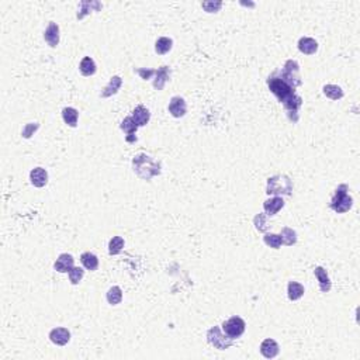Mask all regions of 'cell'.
Here are the masks:
<instances>
[{
    "label": "cell",
    "instance_id": "33",
    "mask_svg": "<svg viewBox=\"0 0 360 360\" xmlns=\"http://www.w3.org/2000/svg\"><path fill=\"white\" fill-rule=\"evenodd\" d=\"M201 6L207 13H217L220 12V9L223 6V1H203Z\"/></svg>",
    "mask_w": 360,
    "mask_h": 360
},
{
    "label": "cell",
    "instance_id": "6",
    "mask_svg": "<svg viewBox=\"0 0 360 360\" xmlns=\"http://www.w3.org/2000/svg\"><path fill=\"white\" fill-rule=\"evenodd\" d=\"M207 341L210 345H212L215 349H220V350H225V349L231 348L234 345V339H231L225 332L223 334L220 326H212L208 329Z\"/></svg>",
    "mask_w": 360,
    "mask_h": 360
},
{
    "label": "cell",
    "instance_id": "35",
    "mask_svg": "<svg viewBox=\"0 0 360 360\" xmlns=\"http://www.w3.org/2000/svg\"><path fill=\"white\" fill-rule=\"evenodd\" d=\"M135 72H137L139 76H141V79H144V80H149L153 75H155V69H142V68H139V69H134Z\"/></svg>",
    "mask_w": 360,
    "mask_h": 360
},
{
    "label": "cell",
    "instance_id": "13",
    "mask_svg": "<svg viewBox=\"0 0 360 360\" xmlns=\"http://www.w3.org/2000/svg\"><path fill=\"white\" fill-rule=\"evenodd\" d=\"M279 352H280V348H279V345H277V342L274 339L267 338L261 343L262 356L266 358V359H273L279 355Z\"/></svg>",
    "mask_w": 360,
    "mask_h": 360
},
{
    "label": "cell",
    "instance_id": "8",
    "mask_svg": "<svg viewBox=\"0 0 360 360\" xmlns=\"http://www.w3.org/2000/svg\"><path fill=\"white\" fill-rule=\"evenodd\" d=\"M120 128L125 133V141L128 144H134L137 142V137H135V133L138 130V125L135 124L134 118L133 117H125L124 120L121 121Z\"/></svg>",
    "mask_w": 360,
    "mask_h": 360
},
{
    "label": "cell",
    "instance_id": "18",
    "mask_svg": "<svg viewBox=\"0 0 360 360\" xmlns=\"http://www.w3.org/2000/svg\"><path fill=\"white\" fill-rule=\"evenodd\" d=\"M314 274H315V277H317L318 282H320V290H321L322 293H328V291L331 290V287H332V282H331L329 276L326 273V270L320 266V267H315V269H314Z\"/></svg>",
    "mask_w": 360,
    "mask_h": 360
},
{
    "label": "cell",
    "instance_id": "31",
    "mask_svg": "<svg viewBox=\"0 0 360 360\" xmlns=\"http://www.w3.org/2000/svg\"><path fill=\"white\" fill-rule=\"evenodd\" d=\"M253 224H255V228L259 231V232H266L269 229V223H267V218H266V214H258L255 218H253Z\"/></svg>",
    "mask_w": 360,
    "mask_h": 360
},
{
    "label": "cell",
    "instance_id": "27",
    "mask_svg": "<svg viewBox=\"0 0 360 360\" xmlns=\"http://www.w3.org/2000/svg\"><path fill=\"white\" fill-rule=\"evenodd\" d=\"M280 236H282V241L283 244L287 245V246H291V245H296L297 242V232L288 227H284L280 232Z\"/></svg>",
    "mask_w": 360,
    "mask_h": 360
},
{
    "label": "cell",
    "instance_id": "25",
    "mask_svg": "<svg viewBox=\"0 0 360 360\" xmlns=\"http://www.w3.org/2000/svg\"><path fill=\"white\" fill-rule=\"evenodd\" d=\"M62 118L69 127H76L79 120V112L74 107H65L62 110Z\"/></svg>",
    "mask_w": 360,
    "mask_h": 360
},
{
    "label": "cell",
    "instance_id": "2",
    "mask_svg": "<svg viewBox=\"0 0 360 360\" xmlns=\"http://www.w3.org/2000/svg\"><path fill=\"white\" fill-rule=\"evenodd\" d=\"M267 86L270 89V92L279 99V101L283 103V106L297 96L296 95V89L290 87L286 82H283L277 72L267 77Z\"/></svg>",
    "mask_w": 360,
    "mask_h": 360
},
{
    "label": "cell",
    "instance_id": "23",
    "mask_svg": "<svg viewBox=\"0 0 360 360\" xmlns=\"http://www.w3.org/2000/svg\"><path fill=\"white\" fill-rule=\"evenodd\" d=\"M96 63L95 61L90 58V57H85L80 63H79V71H80V74L83 75V76H92V75L96 74Z\"/></svg>",
    "mask_w": 360,
    "mask_h": 360
},
{
    "label": "cell",
    "instance_id": "4",
    "mask_svg": "<svg viewBox=\"0 0 360 360\" xmlns=\"http://www.w3.org/2000/svg\"><path fill=\"white\" fill-rule=\"evenodd\" d=\"M349 187L348 185H339L336 187L335 194L329 203V207L338 214H343V212H348L352 206H353V199L352 196L348 193Z\"/></svg>",
    "mask_w": 360,
    "mask_h": 360
},
{
    "label": "cell",
    "instance_id": "15",
    "mask_svg": "<svg viewBox=\"0 0 360 360\" xmlns=\"http://www.w3.org/2000/svg\"><path fill=\"white\" fill-rule=\"evenodd\" d=\"M30 180L36 187H44L48 183V172L44 168H36L30 172Z\"/></svg>",
    "mask_w": 360,
    "mask_h": 360
},
{
    "label": "cell",
    "instance_id": "22",
    "mask_svg": "<svg viewBox=\"0 0 360 360\" xmlns=\"http://www.w3.org/2000/svg\"><path fill=\"white\" fill-rule=\"evenodd\" d=\"M304 286L300 284L297 282H288V286H287V296L291 301H297L300 298L304 296Z\"/></svg>",
    "mask_w": 360,
    "mask_h": 360
},
{
    "label": "cell",
    "instance_id": "14",
    "mask_svg": "<svg viewBox=\"0 0 360 360\" xmlns=\"http://www.w3.org/2000/svg\"><path fill=\"white\" fill-rule=\"evenodd\" d=\"M44 38H45L47 44L52 48H55L59 44V27L57 23L51 21L45 30V33H44Z\"/></svg>",
    "mask_w": 360,
    "mask_h": 360
},
{
    "label": "cell",
    "instance_id": "29",
    "mask_svg": "<svg viewBox=\"0 0 360 360\" xmlns=\"http://www.w3.org/2000/svg\"><path fill=\"white\" fill-rule=\"evenodd\" d=\"M124 248V239L121 236H113L109 242V253L110 255H118Z\"/></svg>",
    "mask_w": 360,
    "mask_h": 360
},
{
    "label": "cell",
    "instance_id": "34",
    "mask_svg": "<svg viewBox=\"0 0 360 360\" xmlns=\"http://www.w3.org/2000/svg\"><path fill=\"white\" fill-rule=\"evenodd\" d=\"M38 123H30V124H27L24 127V130H23V137L24 138H30L36 131L38 130Z\"/></svg>",
    "mask_w": 360,
    "mask_h": 360
},
{
    "label": "cell",
    "instance_id": "9",
    "mask_svg": "<svg viewBox=\"0 0 360 360\" xmlns=\"http://www.w3.org/2000/svg\"><path fill=\"white\" fill-rule=\"evenodd\" d=\"M169 113L173 115L174 118H180V117H185L187 113V106H186V101L183 97H180V96H174L169 101Z\"/></svg>",
    "mask_w": 360,
    "mask_h": 360
},
{
    "label": "cell",
    "instance_id": "21",
    "mask_svg": "<svg viewBox=\"0 0 360 360\" xmlns=\"http://www.w3.org/2000/svg\"><path fill=\"white\" fill-rule=\"evenodd\" d=\"M80 262H82L83 267L87 269V270H90V272H95L99 267V259H97V256L95 253H90V252L82 253Z\"/></svg>",
    "mask_w": 360,
    "mask_h": 360
},
{
    "label": "cell",
    "instance_id": "10",
    "mask_svg": "<svg viewBox=\"0 0 360 360\" xmlns=\"http://www.w3.org/2000/svg\"><path fill=\"white\" fill-rule=\"evenodd\" d=\"M283 207H284V200H283L282 196H274V197H270V199H267L263 203L265 214L269 215V217L276 215Z\"/></svg>",
    "mask_w": 360,
    "mask_h": 360
},
{
    "label": "cell",
    "instance_id": "1",
    "mask_svg": "<svg viewBox=\"0 0 360 360\" xmlns=\"http://www.w3.org/2000/svg\"><path fill=\"white\" fill-rule=\"evenodd\" d=\"M133 169L142 180H151L152 177L161 174V163L147 153H138L133 159Z\"/></svg>",
    "mask_w": 360,
    "mask_h": 360
},
{
    "label": "cell",
    "instance_id": "19",
    "mask_svg": "<svg viewBox=\"0 0 360 360\" xmlns=\"http://www.w3.org/2000/svg\"><path fill=\"white\" fill-rule=\"evenodd\" d=\"M133 118L135 121V124L138 127H144L149 123V118H151V113L147 107L144 106H137L134 110H133Z\"/></svg>",
    "mask_w": 360,
    "mask_h": 360
},
{
    "label": "cell",
    "instance_id": "3",
    "mask_svg": "<svg viewBox=\"0 0 360 360\" xmlns=\"http://www.w3.org/2000/svg\"><path fill=\"white\" fill-rule=\"evenodd\" d=\"M266 193L270 196H290L293 193V182L286 174H276L267 179Z\"/></svg>",
    "mask_w": 360,
    "mask_h": 360
},
{
    "label": "cell",
    "instance_id": "26",
    "mask_svg": "<svg viewBox=\"0 0 360 360\" xmlns=\"http://www.w3.org/2000/svg\"><path fill=\"white\" fill-rule=\"evenodd\" d=\"M323 95L331 100H341L343 97V90L342 87L336 86V85H325L322 87Z\"/></svg>",
    "mask_w": 360,
    "mask_h": 360
},
{
    "label": "cell",
    "instance_id": "32",
    "mask_svg": "<svg viewBox=\"0 0 360 360\" xmlns=\"http://www.w3.org/2000/svg\"><path fill=\"white\" fill-rule=\"evenodd\" d=\"M69 280H71V283L72 284H79L80 283V280L83 279V276H85V270L82 269V267H77V266H74L71 270H69Z\"/></svg>",
    "mask_w": 360,
    "mask_h": 360
},
{
    "label": "cell",
    "instance_id": "12",
    "mask_svg": "<svg viewBox=\"0 0 360 360\" xmlns=\"http://www.w3.org/2000/svg\"><path fill=\"white\" fill-rule=\"evenodd\" d=\"M50 339L58 346H65L71 341V332L66 328H54L50 332Z\"/></svg>",
    "mask_w": 360,
    "mask_h": 360
},
{
    "label": "cell",
    "instance_id": "28",
    "mask_svg": "<svg viewBox=\"0 0 360 360\" xmlns=\"http://www.w3.org/2000/svg\"><path fill=\"white\" fill-rule=\"evenodd\" d=\"M123 300V290L118 286H113L109 291H107V301L112 305H117L120 304Z\"/></svg>",
    "mask_w": 360,
    "mask_h": 360
},
{
    "label": "cell",
    "instance_id": "5",
    "mask_svg": "<svg viewBox=\"0 0 360 360\" xmlns=\"http://www.w3.org/2000/svg\"><path fill=\"white\" fill-rule=\"evenodd\" d=\"M279 76L282 77L283 82H286L287 85L293 89H297L298 86H301L303 80H301V75H300V65L297 61H293V59H288L284 63L283 69L280 71Z\"/></svg>",
    "mask_w": 360,
    "mask_h": 360
},
{
    "label": "cell",
    "instance_id": "7",
    "mask_svg": "<svg viewBox=\"0 0 360 360\" xmlns=\"http://www.w3.org/2000/svg\"><path fill=\"white\" fill-rule=\"evenodd\" d=\"M221 328H223V331L227 335L235 341L236 338L242 336V334L245 332L246 323H245V321L241 317H231L229 320L224 321Z\"/></svg>",
    "mask_w": 360,
    "mask_h": 360
},
{
    "label": "cell",
    "instance_id": "20",
    "mask_svg": "<svg viewBox=\"0 0 360 360\" xmlns=\"http://www.w3.org/2000/svg\"><path fill=\"white\" fill-rule=\"evenodd\" d=\"M121 85H123V79H121L120 76H113L112 79H110V82H109V85L104 87L103 92L100 93V96H101L103 99L110 97V96L115 95V93L120 90Z\"/></svg>",
    "mask_w": 360,
    "mask_h": 360
},
{
    "label": "cell",
    "instance_id": "11",
    "mask_svg": "<svg viewBox=\"0 0 360 360\" xmlns=\"http://www.w3.org/2000/svg\"><path fill=\"white\" fill-rule=\"evenodd\" d=\"M75 266V259L69 253H62L58 256L57 262L54 263V267L59 273H69V270Z\"/></svg>",
    "mask_w": 360,
    "mask_h": 360
},
{
    "label": "cell",
    "instance_id": "24",
    "mask_svg": "<svg viewBox=\"0 0 360 360\" xmlns=\"http://www.w3.org/2000/svg\"><path fill=\"white\" fill-rule=\"evenodd\" d=\"M172 47H173V41L171 38L161 37L158 38L156 42H155V52L158 55H165V54H168L169 51L172 50Z\"/></svg>",
    "mask_w": 360,
    "mask_h": 360
},
{
    "label": "cell",
    "instance_id": "16",
    "mask_svg": "<svg viewBox=\"0 0 360 360\" xmlns=\"http://www.w3.org/2000/svg\"><path fill=\"white\" fill-rule=\"evenodd\" d=\"M171 77V68L169 66H161L156 72H155V79H153V87L156 90H163V87L166 85V82Z\"/></svg>",
    "mask_w": 360,
    "mask_h": 360
},
{
    "label": "cell",
    "instance_id": "30",
    "mask_svg": "<svg viewBox=\"0 0 360 360\" xmlns=\"http://www.w3.org/2000/svg\"><path fill=\"white\" fill-rule=\"evenodd\" d=\"M263 241H265V244L267 245V246H270V248L273 249H279L282 245H283V241H282V236L277 235V234H265L263 236Z\"/></svg>",
    "mask_w": 360,
    "mask_h": 360
},
{
    "label": "cell",
    "instance_id": "17",
    "mask_svg": "<svg viewBox=\"0 0 360 360\" xmlns=\"http://www.w3.org/2000/svg\"><path fill=\"white\" fill-rule=\"evenodd\" d=\"M298 50L304 55H312L318 50V42L311 37H301L298 41Z\"/></svg>",
    "mask_w": 360,
    "mask_h": 360
}]
</instances>
